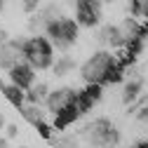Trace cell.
<instances>
[{
  "label": "cell",
  "mask_w": 148,
  "mask_h": 148,
  "mask_svg": "<svg viewBox=\"0 0 148 148\" xmlns=\"http://www.w3.org/2000/svg\"><path fill=\"white\" fill-rule=\"evenodd\" d=\"M5 127H7V122H5V115H3V113H0V132H3V129H5Z\"/></svg>",
  "instance_id": "cell-26"
},
{
  "label": "cell",
  "mask_w": 148,
  "mask_h": 148,
  "mask_svg": "<svg viewBox=\"0 0 148 148\" xmlns=\"http://www.w3.org/2000/svg\"><path fill=\"white\" fill-rule=\"evenodd\" d=\"M101 3L99 0H78L75 3V24L85 28H94L101 21Z\"/></svg>",
  "instance_id": "cell-5"
},
{
  "label": "cell",
  "mask_w": 148,
  "mask_h": 148,
  "mask_svg": "<svg viewBox=\"0 0 148 148\" xmlns=\"http://www.w3.org/2000/svg\"><path fill=\"white\" fill-rule=\"evenodd\" d=\"M141 89H143V78H132V80H127L125 82V89H122V103L125 106H132L139 97H141Z\"/></svg>",
  "instance_id": "cell-11"
},
{
  "label": "cell",
  "mask_w": 148,
  "mask_h": 148,
  "mask_svg": "<svg viewBox=\"0 0 148 148\" xmlns=\"http://www.w3.org/2000/svg\"><path fill=\"white\" fill-rule=\"evenodd\" d=\"M134 148H148V141H139V143H134Z\"/></svg>",
  "instance_id": "cell-27"
},
{
  "label": "cell",
  "mask_w": 148,
  "mask_h": 148,
  "mask_svg": "<svg viewBox=\"0 0 148 148\" xmlns=\"http://www.w3.org/2000/svg\"><path fill=\"white\" fill-rule=\"evenodd\" d=\"M19 113H21L31 125H38V122L45 120V110H42L40 106H33V103H24V106L19 108Z\"/></svg>",
  "instance_id": "cell-15"
},
{
  "label": "cell",
  "mask_w": 148,
  "mask_h": 148,
  "mask_svg": "<svg viewBox=\"0 0 148 148\" xmlns=\"http://www.w3.org/2000/svg\"><path fill=\"white\" fill-rule=\"evenodd\" d=\"M21 7H24V12H26V14H33V12H38V3H35V0H31V3H24Z\"/></svg>",
  "instance_id": "cell-22"
},
{
  "label": "cell",
  "mask_w": 148,
  "mask_h": 148,
  "mask_svg": "<svg viewBox=\"0 0 148 148\" xmlns=\"http://www.w3.org/2000/svg\"><path fill=\"white\" fill-rule=\"evenodd\" d=\"M136 120H141V122H148V103L139 110V113H136Z\"/></svg>",
  "instance_id": "cell-23"
},
{
  "label": "cell",
  "mask_w": 148,
  "mask_h": 148,
  "mask_svg": "<svg viewBox=\"0 0 148 148\" xmlns=\"http://www.w3.org/2000/svg\"><path fill=\"white\" fill-rule=\"evenodd\" d=\"M0 92H3V97H5L16 110L26 103V92L19 89V87H14V85H3V87H0Z\"/></svg>",
  "instance_id": "cell-13"
},
{
  "label": "cell",
  "mask_w": 148,
  "mask_h": 148,
  "mask_svg": "<svg viewBox=\"0 0 148 148\" xmlns=\"http://www.w3.org/2000/svg\"><path fill=\"white\" fill-rule=\"evenodd\" d=\"M7 75H10V85L19 87V89H24V92H28V89L35 85V71H33L26 61L16 64L12 71H7Z\"/></svg>",
  "instance_id": "cell-9"
},
{
  "label": "cell",
  "mask_w": 148,
  "mask_h": 148,
  "mask_svg": "<svg viewBox=\"0 0 148 148\" xmlns=\"http://www.w3.org/2000/svg\"><path fill=\"white\" fill-rule=\"evenodd\" d=\"M5 42H7V31L0 28V45H5Z\"/></svg>",
  "instance_id": "cell-24"
},
{
  "label": "cell",
  "mask_w": 148,
  "mask_h": 148,
  "mask_svg": "<svg viewBox=\"0 0 148 148\" xmlns=\"http://www.w3.org/2000/svg\"><path fill=\"white\" fill-rule=\"evenodd\" d=\"M3 7H5V3H3V0H0V10H3Z\"/></svg>",
  "instance_id": "cell-29"
},
{
  "label": "cell",
  "mask_w": 148,
  "mask_h": 148,
  "mask_svg": "<svg viewBox=\"0 0 148 148\" xmlns=\"http://www.w3.org/2000/svg\"><path fill=\"white\" fill-rule=\"evenodd\" d=\"M24 59L33 71H47L54 66V47L45 35L24 38Z\"/></svg>",
  "instance_id": "cell-1"
},
{
  "label": "cell",
  "mask_w": 148,
  "mask_h": 148,
  "mask_svg": "<svg viewBox=\"0 0 148 148\" xmlns=\"http://www.w3.org/2000/svg\"><path fill=\"white\" fill-rule=\"evenodd\" d=\"M0 148H10V139H5V136H0Z\"/></svg>",
  "instance_id": "cell-25"
},
{
  "label": "cell",
  "mask_w": 148,
  "mask_h": 148,
  "mask_svg": "<svg viewBox=\"0 0 148 148\" xmlns=\"http://www.w3.org/2000/svg\"><path fill=\"white\" fill-rule=\"evenodd\" d=\"M52 71H54V75H57V78H64V75H68L71 71H75V59H73L71 54H61V57L54 61Z\"/></svg>",
  "instance_id": "cell-14"
},
{
  "label": "cell",
  "mask_w": 148,
  "mask_h": 148,
  "mask_svg": "<svg viewBox=\"0 0 148 148\" xmlns=\"http://www.w3.org/2000/svg\"><path fill=\"white\" fill-rule=\"evenodd\" d=\"M115 26H118V33H120V38H122L125 45L132 42V40H146L143 26H141L136 19H132V16H125V19H122L120 24H115Z\"/></svg>",
  "instance_id": "cell-10"
},
{
  "label": "cell",
  "mask_w": 148,
  "mask_h": 148,
  "mask_svg": "<svg viewBox=\"0 0 148 148\" xmlns=\"http://www.w3.org/2000/svg\"><path fill=\"white\" fill-rule=\"evenodd\" d=\"M125 80V68L120 66V64H115L113 68H110L108 73H106V80H103V85H120Z\"/></svg>",
  "instance_id": "cell-17"
},
{
  "label": "cell",
  "mask_w": 148,
  "mask_h": 148,
  "mask_svg": "<svg viewBox=\"0 0 148 148\" xmlns=\"http://www.w3.org/2000/svg\"><path fill=\"white\" fill-rule=\"evenodd\" d=\"M75 94H78V89H73V87H59V89H52V92H49V97L45 99L47 110H49L52 115H57L59 110H64L66 106H71L73 101H75Z\"/></svg>",
  "instance_id": "cell-8"
},
{
  "label": "cell",
  "mask_w": 148,
  "mask_h": 148,
  "mask_svg": "<svg viewBox=\"0 0 148 148\" xmlns=\"http://www.w3.org/2000/svg\"><path fill=\"white\" fill-rule=\"evenodd\" d=\"M101 97H103V87L101 85H85V89H78L73 106L78 108L80 115H85V113H89V110L94 108V103L101 101Z\"/></svg>",
  "instance_id": "cell-7"
},
{
  "label": "cell",
  "mask_w": 148,
  "mask_h": 148,
  "mask_svg": "<svg viewBox=\"0 0 148 148\" xmlns=\"http://www.w3.org/2000/svg\"><path fill=\"white\" fill-rule=\"evenodd\" d=\"M16 136H19V125H14V122H7V127H5V139L14 141Z\"/></svg>",
  "instance_id": "cell-21"
},
{
  "label": "cell",
  "mask_w": 148,
  "mask_h": 148,
  "mask_svg": "<svg viewBox=\"0 0 148 148\" xmlns=\"http://www.w3.org/2000/svg\"><path fill=\"white\" fill-rule=\"evenodd\" d=\"M118 64L115 54H110L108 49H99L94 57H89L82 66H80V78L85 80V85H101L106 80V73Z\"/></svg>",
  "instance_id": "cell-4"
},
{
  "label": "cell",
  "mask_w": 148,
  "mask_h": 148,
  "mask_svg": "<svg viewBox=\"0 0 148 148\" xmlns=\"http://www.w3.org/2000/svg\"><path fill=\"white\" fill-rule=\"evenodd\" d=\"M132 148H134V146H132Z\"/></svg>",
  "instance_id": "cell-31"
},
{
  "label": "cell",
  "mask_w": 148,
  "mask_h": 148,
  "mask_svg": "<svg viewBox=\"0 0 148 148\" xmlns=\"http://www.w3.org/2000/svg\"><path fill=\"white\" fill-rule=\"evenodd\" d=\"M129 14H132V19H136V16H143V19H148V0H134V3L127 5Z\"/></svg>",
  "instance_id": "cell-16"
},
{
  "label": "cell",
  "mask_w": 148,
  "mask_h": 148,
  "mask_svg": "<svg viewBox=\"0 0 148 148\" xmlns=\"http://www.w3.org/2000/svg\"><path fill=\"white\" fill-rule=\"evenodd\" d=\"M24 38H16V40H7L5 45H0V68L12 71L16 64L26 61L24 59Z\"/></svg>",
  "instance_id": "cell-6"
},
{
  "label": "cell",
  "mask_w": 148,
  "mask_h": 148,
  "mask_svg": "<svg viewBox=\"0 0 148 148\" xmlns=\"http://www.w3.org/2000/svg\"><path fill=\"white\" fill-rule=\"evenodd\" d=\"M33 127L38 129V134H40L42 139H52V136H54V129H52V125H47L45 120H42V122H38V125H33Z\"/></svg>",
  "instance_id": "cell-19"
},
{
  "label": "cell",
  "mask_w": 148,
  "mask_h": 148,
  "mask_svg": "<svg viewBox=\"0 0 148 148\" xmlns=\"http://www.w3.org/2000/svg\"><path fill=\"white\" fill-rule=\"evenodd\" d=\"M146 103H148V94L139 97V99H136V101H134L132 106H129V110H127V115H132V113H139V110H141V108H143Z\"/></svg>",
  "instance_id": "cell-20"
},
{
  "label": "cell",
  "mask_w": 148,
  "mask_h": 148,
  "mask_svg": "<svg viewBox=\"0 0 148 148\" xmlns=\"http://www.w3.org/2000/svg\"><path fill=\"white\" fill-rule=\"evenodd\" d=\"M45 38L52 42V47H57L61 52H68L73 45L78 40V31L80 26L75 24V19H71V16H61L57 21H49L45 24Z\"/></svg>",
  "instance_id": "cell-2"
},
{
  "label": "cell",
  "mask_w": 148,
  "mask_h": 148,
  "mask_svg": "<svg viewBox=\"0 0 148 148\" xmlns=\"http://www.w3.org/2000/svg\"><path fill=\"white\" fill-rule=\"evenodd\" d=\"M78 118H80L78 108L71 103V106H66L64 110H59V113L54 115V125H52V129H57V132H59V129H66L68 125H73V122H75Z\"/></svg>",
  "instance_id": "cell-12"
},
{
  "label": "cell",
  "mask_w": 148,
  "mask_h": 148,
  "mask_svg": "<svg viewBox=\"0 0 148 148\" xmlns=\"http://www.w3.org/2000/svg\"><path fill=\"white\" fill-rule=\"evenodd\" d=\"M143 35L148 38V19H146V24H143Z\"/></svg>",
  "instance_id": "cell-28"
},
{
  "label": "cell",
  "mask_w": 148,
  "mask_h": 148,
  "mask_svg": "<svg viewBox=\"0 0 148 148\" xmlns=\"http://www.w3.org/2000/svg\"><path fill=\"white\" fill-rule=\"evenodd\" d=\"M31 89H33V92H35V94H38V99H40V101H45V99H47V97H49V92H52V89H49V85H47V82H38V85H33V87H31Z\"/></svg>",
  "instance_id": "cell-18"
},
{
  "label": "cell",
  "mask_w": 148,
  "mask_h": 148,
  "mask_svg": "<svg viewBox=\"0 0 148 148\" xmlns=\"http://www.w3.org/2000/svg\"><path fill=\"white\" fill-rule=\"evenodd\" d=\"M82 139L89 148H115L120 143V132L108 118H97L82 129Z\"/></svg>",
  "instance_id": "cell-3"
},
{
  "label": "cell",
  "mask_w": 148,
  "mask_h": 148,
  "mask_svg": "<svg viewBox=\"0 0 148 148\" xmlns=\"http://www.w3.org/2000/svg\"><path fill=\"white\" fill-rule=\"evenodd\" d=\"M19 148H26V146H19Z\"/></svg>",
  "instance_id": "cell-30"
}]
</instances>
